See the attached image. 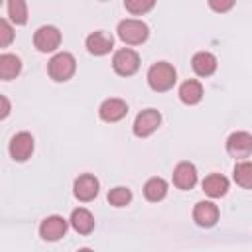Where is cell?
Segmentation results:
<instances>
[{"mask_svg": "<svg viewBox=\"0 0 252 252\" xmlns=\"http://www.w3.org/2000/svg\"><path fill=\"white\" fill-rule=\"evenodd\" d=\"M146 79H148V85H150L152 91L163 93V91H169V89L175 85L177 73H175V69H173L171 63H167V61H158V63H154V65L148 69Z\"/></svg>", "mask_w": 252, "mask_h": 252, "instance_id": "obj_1", "label": "cell"}, {"mask_svg": "<svg viewBox=\"0 0 252 252\" xmlns=\"http://www.w3.org/2000/svg\"><path fill=\"white\" fill-rule=\"evenodd\" d=\"M116 33L118 37L122 39V43L126 45H142L148 35H150V30L148 26L142 22V20H136V18H126L118 24L116 28Z\"/></svg>", "mask_w": 252, "mask_h": 252, "instance_id": "obj_2", "label": "cell"}, {"mask_svg": "<svg viewBox=\"0 0 252 252\" xmlns=\"http://www.w3.org/2000/svg\"><path fill=\"white\" fill-rule=\"evenodd\" d=\"M75 69H77V61L75 57L69 53V51H59L55 53L49 63H47V73L53 81H69L73 75H75Z\"/></svg>", "mask_w": 252, "mask_h": 252, "instance_id": "obj_3", "label": "cell"}, {"mask_svg": "<svg viewBox=\"0 0 252 252\" xmlns=\"http://www.w3.org/2000/svg\"><path fill=\"white\" fill-rule=\"evenodd\" d=\"M112 69L120 77H132L140 69V55L130 47H122L112 55Z\"/></svg>", "mask_w": 252, "mask_h": 252, "instance_id": "obj_4", "label": "cell"}, {"mask_svg": "<svg viewBox=\"0 0 252 252\" xmlns=\"http://www.w3.org/2000/svg\"><path fill=\"white\" fill-rule=\"evenodd\" d=\"M159 124H161V114L156 108H146L136 116L132 130L138 138H148L159 128Z\"/></svg>", "mask_w": 252, "mask_h": 252, "instance_id": "obj_5", "label": "cell"}, {"mask_svg": "<svg viewBox=\"0 0 252 252\" xmlns=\"http://www.w3.org/2000/svg\"><path fill=\"white\" fill-rule=\"evenodd\" d=\"M59 43H61V32L55 26H41L33 33V45L41 53L55 51L59 47Z\"/></svg>", "mask_w": 252, "mask_h": 252, "instance_id": "obj_6", "label": "cell"}, {"mask_svg": "<svg viewBox=\"0 0 252 252\" xmlns=\"http://www.w3.org/2000/svg\"><path fill=\"white\" fill-rule=\"evenodd\" d=\"M67 220L61 217V215H49L41 220L39 224V234L43 240L47 242H55V240H61L67 232Z\"/></svg>", "mask_w": 252, "mask_h": 252, "instance_id": "obj_7", "label": "cell"}, {"mask_svg": "<svg viewBox=\"0 0 252 252\" xmlns=\"http://www.w3.org/2000/svg\"><path fill=\"white\" fill-rule=\"evenodd\" d=\"M226 152L234 159H246L252 154V134L248 132H232L226 140Z\"/></svg>", "mask_w": 252, "mask_h": 252, "instance_id": "obj_8", "label": "cell"}, {"mask_svg": "<svg viewBox=\"0 0 252 252\" xmlns=\"http://www.w3.org/2000/svg\"><path fill=\"white\" fill-rule=\"evenodd\" d=\"M98 189H100V183H98V179H96L94 175H91V173L79 175V177L75 179V183H73V193H75V197H77L79 201H83V203L93 201V199L98 195Z\"/></svg>", "mask_w": 252, "mask_h": 252, "instance_id": "obj_9", "label": "cell"}, {"mask_svg": "<svg viewBox=\"0 0 252 252\" xmlns=\"http://www.w3.org/2000/svg\"><path fill=\"white\" fill-rule=\"evenodd\" d=\"M33 146H35V142L30 132H18L10 140V156L16 161H26L33 154Z\"/></svg>", "mask_w": 252, "mask_h": 252, "instance_id": "obj_10", "label": "cell"}, {"mask_svg": "<svg viewBox=\"0 0 252 252\" xmlns=\"http://www.w3.org/2000/svg\"><path fill=\"white\" fill-rule=\"evenodd\" d=\"M85 45H87V51H89L91 55L100 57V55H106V53L112 51L114 39H112L110 33H106V32H102V30H96V32H93V33L87 35Z\"/></svg>", "mask_w": 252, "mask_h": 252, "instance_id": "obj_11", "label": "cell"}, {"mask_svg": "<svg viewBox=\"0 0 252 252\" xmlns=\"http://www.w3.org/2000/svg\"><path fill=\"white\" fill-rule=\"evenodd\" d=\"M197 167L191 161H181L173 169V185L181 191H189L197 183Z\"/></svg>", "mask_w": 252, "mask_h": 252, "instance_id": "obj_12", "label": "cell"}, {"mask_svg": "<svg viewBox=\"0 0 252 252\" xmlns=\"http://www.w3.org/2000/svg\"><path fill=\"white\" fill-rule=\"evenodd\" d=\"M193 220L203 228L215 226L219 220V207L213 201H199L193 209Z\"/></svg>", "mask_w": 252, "mask_h": 252, "instance_id": "obj_13", "label": "cell"}, {"mask_svg": "<svg viewBox=\"0 0 252 252\" xmlns=\"http://www.w3.org/2000/svg\"><path fill=\"white\" fill-rule=\"evenodd\" d=\"M126 114H128V104L122 98H106L98 108V116L104 122H118Z\"/></svg>", "mask_w": 252, "mask_h": 252, "instance_id": "obj_14", "label": "cell"}, {"mask_svg": "<svg viewBox=\"0 0 252 252\" xmlns=\"http://www.w3.org/2000/svg\"><path fill=\"white\" fill-rule=\"evenodd\" d=\"M191 67L199 77H211L217 71V57L211 51H199L193 55Z\"/></svg>", "mask_w": 252, "mask_h": 252, "instance_id": "obj_15", "label": "cell"}, {"mask_svg": "<svg viewBox=\"0 0 252 252\" xmlns=\"http://www.w3.org/2000/svg\"><path fill=\"white\" fill-rule=\"evenodd\" d=\"M177 94H179V100L183 104L193 106V104L201 102V98H203V85L197 79H187V81L181 83Z\"/></svg>", "mask_w": 252, "mask_h": 252, "instance_id": "obj_16", "label": "cell"}, {"mask_svg": "<svg viewBox=\"0 0 252 252\" xmlns=\"http://www.w3.org/2000/svg\"><path fill=\"white\" fill-rule=\"evenodd\" d=\"M228 179L220 173H211L203 179V191L205 195H209L211 199H219V197H224L226 191H228Z\"/></svg>", "mask_w": 252, "mask_h": 252, "instance_id": "obj_17", "label": "cell"}, {"mask_svg": "<svg viewBox=\"0 0 252 252\" xmlns=\"http://www.w3.org/2000/svg\"><path fill=\"white\" fill-rule=\"evenodd\" d=\"M69 222H71L73 230L79 232V234H89V232H93V228H94V217H93V213H91L89 209H85V207L75 209V211L71 213Z\"/></svg>", "mask_w": 252, "mask_h": 252, "instance_id": "obj_18", "label": "cell"}, {"mask_svg": "<svg viewBox=\"0 0 252 252\" xmlns=\"http://www.w3.org/2000/svg\"><path fill=\"white\" fill-rule=\"evenodd\" d=\"M167 189H169V185H167V181L163 177H150L144 183V197L150 203H158V201L165 199Z\"/></svg>", "mask_w": 252, "mask_h": 252, "instance_id": "obj_19", "label": "cell"}, {"mask_svg": "<svg viewBox=\"0 0 252 252\" xmlns=\"http://www.w3.org/2000/svg\"><path fill=\"white\" fill-rule=\"evenodd\" d=\"M22 71V61L14 53H2L0 55V79L10 81Z\"/></svg>", "mask_w": 252, "mask_h": 252, "instance_id": "obj_20", "label": "cell"}, {"mask_svg": "<svg viewBox=\"0 0 252 252\" xmlns=\"http://www.w3.org/2000/svg\"><path fill=\"white\" fill-rule=\"evenodd\" d=\"M234 181L242 189H252V161H238L234 165Z\"/></svg>", "mask_w": 252, "mask_h": 252, "instance_id": "obj_21", "label": "cell"}, {"mask_svg": "<svg viewBox=\"0 0 252 252\" xmlns=\"http://www.w3.org/2000/svg\"><path fill=\"white\" fill-rule=\"evenodd\" d=\"M8 16L18 26L26 24L28 22V4L24 0H10L8 2Z\"/></svg>", "mask_w": 252, "mask_h": 252, "instance_id": "obj_22", "label": "cell"}, {"mask_svg": "<svg viewBox=\"0 0 252 252\" xmlns=\"http://www.w3.org/2000/svg\"><path fill=\"white\" fill-rule=\"evenodd\" d=\"M130 201H132V191L128 187L118 185L108 191V203L112 207H126V205H130Z\"/></svg>", "mask_w": 252, "mask_h": 252, "instance_id": "obj_23", "label": "cell"}, {"mask_svg": "<svg viewBox=\"0 0 252 252\" xmlns=\"http://www.w3.org/2000/svg\"><path fill=\"white\" fill-rule=\"evenodd\" d=\"M124 8L134 16H142L154 8V0H124Z\"/></svg>", "mask_w": 252, "mask_h": 252, "instance_id": "obj_24", "label": "cell"}, {"mask_svg": "<svg viewBox=\"0 0 252 252\" xmlns=\"http://www.w3.org/2000/svg\"><path fill=\"white\" fill-rule=\"evenodd\" d=\"M12 39H14V30H12L10 22L2 18V20H0V45H2V47H8Z\"/></svg>", "mask_w": 252, "mask_h": 252, "instance_id": "obj_25", "label": "cell"}, {"mask_svg": "<svg viewBox=\"0 0 252 252\" xmlns=\"http://www.w3.org/2000/svg\"><path fill=\"white\" fill-rule=\"evenodd\" d=\"M209 6L215 10V12H228L232 6H234V2L232 0H226V2H217V0H209Z\"/></svg>", "mask_w": 252, "mask_h": 252, "instance_id": "obj_26", "label": "cell"}, {"mask_svg": "<svg viewBox=\"0 0 252 252\" xmlns=\"http://www.w3.org/2000/svg\"><path fill=\"white\" fill-rule=\"evenodd\" d=\"M0 102H2V114H0V118H6L10 114V102H8V98L4 94L0 96Z\"/></svg>", "mask_w": 252, "mask_h": 252, "instance_id": "obj_27", "label": "cell"}, {"mask_svg": "<svg viewBox=\"0 0 252 252\" xmlns=\"http://www.w3.org/2000/svg\"><path fill=\"white\" fill-rule=\"evenodd\" d=\"M77 252H94V250H91V248H79Z\"/></svg>", "mask_w": 252, "mask_h": 252, "instance_id": "obj_28", "label": "cell"}]
</instances>
